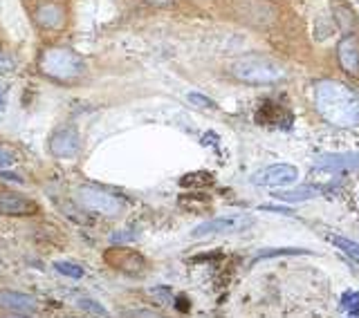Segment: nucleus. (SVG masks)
Returning a JSON list of instances; mask_svg holds the SVG:
<instances>
[{"instance_id": "nucleus-5", "label": "nucleus", "mask_w": 359, "mask_h": 318, "mask_svg": "<svg viewBox=\"0 0 359 318\" xmlns=\"http://www.w3.org/2000/svg\"><path fill=\"white\" fill-rule=\"evenodd\" d=\"M76 202L81 204L86 211L104 215V218H119L123 209H126V204H123L121 198H117L115 193L99 188V186H79Z\"/></svg>"}, {"instance_id": "nucleus-4", "label": "nucleus", "mask_w": 359, "mask_h": 318, "mask_svg": "<svg viewBox=\"0 0 359 318\" xmlns=\"http://www.w3.org/2000/svg\"><path fill=\"white\" fill-rule=\"evenodd\" d=\"M27 14L41 34L56 36L70 25V3L67 0H25Z\"/></svg>"}, {"instance_id": "nucleus-12", "label": "nucleus", "mask_w": 359, "mask_h": 318, "mask_svg": "<svg viewBox=\"0 0 359 318\" xmlns=\"http://www.w3.org/2000/svg\"><path fill=\"white\" fill-rule=\"evenodd\" d=\"M0 307H5L9 312H18V314H32V312H36L39 303L34 296H29V293L3 289L0 291Z\"/></svg>"}, {"instance_id": "nucleus-21", "label": "nucleus", "mask_w": 359, "mask_h": 318, "mask_svg": "<svg viewBox=\"0 0 359 318\" xmlns=\"http://www.w3.org/2000/svg\"><path fill=\"white\" fill-rule=\"evenodd\" d=\"M16 164V157L11 151H7L5 146H0V168H11Z\"/></svg>"}, {"instance_id": "nucleus-13", "label": "nucleus", "mask_w": 359, "mask_h": 318, "mask_svg": "<svg viewBox=\"0 0 359 318\" xmlns=\"http://www.w3.org/2000/svg\"><path fill=\"white\" fill-rule=\"evenodd\" d=\"M337 59L348 74H359V41L355 36H344L337 45Z\"/></svg>"}, {"instance_id": "nucleus-15", "label": "nucleus", "mask_w": 359, "mask_h": 318, "mask_svg": "<svg viewBox=\"0 0 359 318\" xmlns=\"http://www.w3.org/2000/svg\"><path fill=\"white\" fill-rule=\"evenodd\" d=\"M54 271H59L61 276L65 278H83L86 276V269L81 265H76V263H67V260H59V263H54Z\"/></svg>"}, {"instance_id": "nucleus-1", "label": "nucleus", "mask_w": 359, "mask_h": 318, "mask_svg": "<svg viewBox=\"0 0 359 318\" xmlns=\"http://www.w3.org/2000/svg\"><path fill=\"white\" fill-rule=\"evenodd\" d=\"M314 104L319 115L334 128H353L359 123V97L339 81L314 85Z\"/></svg>"}, {"instance_id": "nucleus-6", "label": "nucleus", "mask_w": 359, "mask_h": 318, "mask_svg": "<svg viewBox=\"0 0 359 318\" xmlns=\"http://www.w3.org/2000/svg\"><path fill=\"white\" fill-rule=\"evenodd\" d=\"M254 224V218L250 215H220V218H213V220H207L198 224L194 229V237H209V235H224V233H238V231H245L250 229Z\"/></svg>"}, {"instance_id": "nucleus-16", "label": "nucleus", "mask_w": 359, "mask_h": 318, "mask_svg": "<svg viewBox=\"0 0 359 318\" xmlns=\"http://www.w3.org/2000/svg\"><path fill=\"white\" fill-rule=\"evenodd\" d=\"M330 242L334 247H339L348 258H353L355 263H359V244L357 242L348 240V237H344V235H330Z\"/></svg>"}, {"instance_id": "nucleus-17", "label": "nucleus", "mask_w": 359, "mask_h": 318, "mask_svg": "<svg viewBox=\"0 0 359 318\" xmlns=\"http://www.w3.org/2000/svg\"><path fill=\"white\" fill-rule=\"evenodd\" d=\"M341 310L351 316H359V291H346L341 296Z\"/></svg>"}, {"instance_id": "nucleus-22", "label": "nucleus", "mask_w": 359, "mask_h": 318, "mask_svg": "<svg viewBox=\"0 0 359 318\" xmlns=\"http://www.w3.org/2000/svg\"><path fill=\"white\" fill-rule=\"evenodd\" d=\"M146 5H151V7H160V9H168V7H173L177 0H144Z\"/></svg>"}, {"instance_id": "nucleus-3", "label": "nucleus", "mask_w": 359, "mask_h": 318, "mask_svg": "<svg viewBox=\"0 0 359 318\" xmlns=\"http://www.w3.org/2000/svg\"><path fill=\"white\" fill-rule=\"evenodd\" d=\"M229 72L233 78H238V81L250 83V85H272L285 78L283 65L261 54L238 56L236 61H231Z\"/></svg>"}, {"instance_id": "nucleus-19", "label": "nucleus", "mask_w": 359, "mask_h": 318, "mask_svg": "<svg viewBox=\"0 0 359 318\" xmlns=\"http://www.w3.org/2000/svg\"><path fill=\"white\" fill-rule=\"evenodd\" d=\"M76 305H79V310L90 312V314H97V316H106V314H108V312L104 310V305H99L97 300H90V298H81Z\"/></svg>"}, {"instance_id": "nucleus-24", "label": "nucleus", "mask_w": 359, "mask_h": 318, "mask_svg": "<svg viewBox=\"0 0 359 318\" xmlns=\"http://www.w3.org/2000/svg\"><path fill=\"white\" fill-rule=\"evenodd\" d=\"M3 108H5V88L0 85V112H3Z\"/></svg>"}, {"instance_id": "nucleus-8", "label": "nucleus", "mask_w": 359, "mask_h": 318, "mask_svg": "<svg viewBox=\"0 0 359 318\" xmlns=\"http://www.w3.org/2000/svg\"><path fill=\"white\" fill-rule=\"evenodd\" d=\"M81 151V137H79L76 128L65 126L52 132L50 137V153L59 159H72Z\"/></svg>"}, {"instance_id": "nucleus-20", "label": "nucleus", "mask_w": 359, "mask_h": 318, "mask_svg": "<svg viewBox=\"0 0 359 318\" xmlns=\"http://www.w3.org/2000/svg\"><path fill=\"white\" fill-rule=\"evenodd\" d=\"M189 101L194 106H200V108H211V110H216V104H213V101L209 99V97H205V95H200V92H191L189 95Z\"/></svg>"}, {"instance_id": "nucleus-14", "label": "nucleus", "mask_w": 359, "mask_h": 318, "mask_svg": "<svg viewBox=\"0 0 359 318\" xmlns=\"http://www.w3.org/2000/svg\"><path fill=\"white\" fill-rule=\"evenodd\" d=\"M317 195H319V188H314V186H299V188H290V191H276L274 193V200L297 204V202L314 200Z\"/></svg>"}, {"instance_id": "nucleus-11", "label": "nucleus", "mask_w": 359, "mask_h": 318, "mask_svg": "<svg viewBox=\"0 0 359 318\" xmlns=\"http://www.w3.org/2000/svg\"><path fill=\"white\" fill-rule=\"evenodd\" d=\"M314 170L325 173H353L359 170V153H330L314 159Z\"/></svg>"}, {"instance_id": "nucleus-23", "label": "nucleus", "mask_w": 359, "mask_h": 318, "mask_svg": "<svg viewBox=\"0 0 359 318\" xmlns=\"http://www.w3.org/2000/svg\"><path fill=\"white\" fill-rule=\"evenodd\" d=\"M11 67H14V61H11V56L0 54V70H11Z\"/></svg>"}, {"instance_id": "nucleus-10", "label": "nucleus", "mask_w": 359, "mask_h": 318, "mask_svg": "<svg viewBox=\"0 0 359 318\" xmlns=\"http://www.w3.org/2000/svg\"><path fill=\"white\" fill-rule=\"evenodd\" d=\"M106 263L112 269L121 271V274H130V276H137L146 269V260L137 251H130V249H123V247L106 251Z\"/></svg>"}, {"instance_id": "nucleus-18", "label": "nucleus", "mask_w": 359, "mask_h": 318, "mask_svg": "<svg viewBox=\"0 0 359 318\" xmlns=\"http://www.w3.org/2000/svg\"><path fill=\"white\" fill-rule=\"evenodd\" d=\"M310 251L306 249H269V251H261L256 256V260H265V258H276V256H306Z\"/></svg>"}, {"instance_id": "nucleus-7", "label": "nucleus", "mask_w": 359, "mask_h": 318, "mask_svg": "<svg viewBox=\"0 0 359 318\" xmlns=\"http://www.w3.org/2000/svg\"><path fill=\"white\" fill-rule=\"evenodd\" d=\"M299 179V168L292 164H272L252 177L256 186H267V188H278V186H290Z\"/></svg>"}, {"instance_id": "nucleus-9", "label": "nucleus", "mask_w": 359, "mask_h": 318, "mask_svg": "<svg viewBox=\"0 0 359 318\" xmlns=\"http://www.w3.org/2000/svg\"><path fill=\"white\" fill-rule=\"evenodd\" d=\"M34 213H39V204L32 198L16 191H0V215L25 218V215H34Z\"/></svg>"}, {"instance_id": "nucleus-2", "label": "nucleus", "mask_w": 359, "mask_h": 318, "mask_svg": "<svg viewBox=\"0 0 359 318\" xmlns=\"http://www.w3.org/2000/svg\"><path fill=\"white\" fill-rule=\"evenodd\" d=\"M39 72L56 83H76L86 74V61L72 48L48 45L39 52Z\"/></svg>"}]
</instances>
